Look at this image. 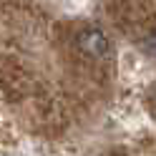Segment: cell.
<instances>
[{
	"label": "cell",
	"mask_w": 156,
	"mask_h": 156,
	"mask_svg": "<svg viewBox=\"0 0 156 156\" xmlns=\"http://www.w3.org/2000/svg\"><path fill=\"white\" fill-rule=\"evenodd\" d=\"M76 48L81 51L86 58H91V61H101L103 55H108V38H106L103 30H98V28H86V30H81L76 35Z\"/></svg>",
	"instance_id": "6da1fadb"
},
{
	"label": "cell",
	"mask_w": 156,
	"mask_h": 156,
	"mask_svg": "<svg viewBox=\"0 0 156 156\" xmlns=\"http://www.w3.org/2000/svg\"><path fill=\"white\" fill-rule=\"evenodd\" d=\"M154 103H156V93H154Z\"/></svg>",
	"instance_id": "7a4b0ae2"
}]
</instances>
